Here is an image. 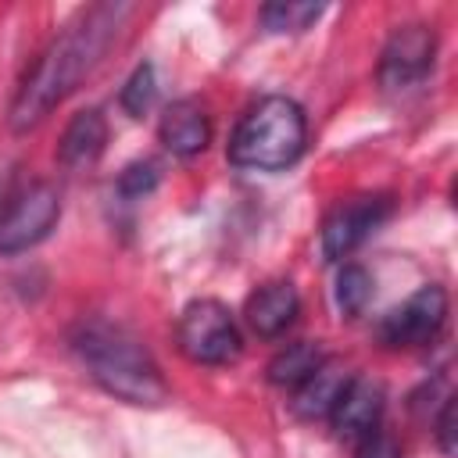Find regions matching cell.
Wrapping results in <instances>:
<instances>
[{
  "label": "cell",
  "mask_w": 458,
  "mask_h": 458,
  "mask_svg": "<svg viewBox=\"0 0 458 458\" xmlns=\"http://www.w3.org/2000/svg\"><path fill=\"white\" fill-rule=\"evenodd\" d=\"M125 18V7H89L75 25H68L29 68V75L21 79L14 104H11V118L7 125L14 132H29L32 125H39L104 57V50L111 47V36L118 32V21Z\"/></svg>",
  "instance_id": "1"
},
{
  "label": "cell",
  "mask_w": 458,
  "mask_h": 458,
  "mask_svg": "<svg viewBox=\"0 0 458 458\" xmlns=\"http://www.w3.org/2000/svg\"><path fill=\"white\" fill-rule=\"evenodd\" d=\"M72 347L82 358L86 372L118 401L143 408H157L168 401V383L157 361L129 329L89 318L72 333Z\"/></svg>",
  "instance_id": "2"
},
{
  "label": "cell",
  "mask_w": 458,
  "mask_h": 458,
  "mask_svg": "<svg viewBox=\"0 0 458 458\" xmlns=\"http://www.w3.org/2000/svg\"><path fill=\"white\" fill-rule=\"evenodd\" d=\"M308 143V122L297 100L265 97L258 100L229 136V161L240 168L279 172L290 168Z\"/></svg>",
  "instance_id": "3"
},
{
  "label": "cell",
  "mask_w": 458,
  "mask_h": 458,
  "mask_svg": "<svg viewBox=\"0 0 458 458\" xmlns=\"http://www.w3.org/2000/svg\"><path fill=\"white\" fill-rule=\"evenodd\" d=\"M175 340L193 365H229L243 351V336L233 311L215 297H200L182 308Z\"/></svg>",
  "instance_id": "4"
},
{
  "label": "cell",
  "mask_w": 458,
  "mask_h": 458,
  "mask_svg": "<svg viewBox=\"0 0 458 458\" xmlns=\"http://www.w3.org/2000/svg\"><path fill=\"white\" fill-rule=\"evenodd\" d=\"M61 218V193L50 182H32L11 197L0 211V254H21L36 247Z\"/></svg>",
  "instance_id": "5"
},
{
  "label": "cell",
  "mask_w": 458,
  "mask_h": 458,
  "mask_svg": "<svg viewBox=\"0 0 458 458\" xmlns=\"http://www.w3.org/2000/svg\"><path fill=\"white\" fill-rule=\"evenodd\" d=\"M444 322H447V290L426 283L379 322V340L386 347H426L440 336Z\"/></svg>",
  "instance_id": "6"
},
{
  "label": "cell",
  "mask_w": 458,
  "mask_h": 458,
  "mask_svg": "<svg viewBox=\"0 0 458 458\" xmlns=\"http://www.w3.org/2000/svg\"><path fill=\"white\" fill-rule=\"evenodd\" d=\"M390 211H394V200L386 193H365V197H351L336 204L322 225V258L326 261L347 258L390 218Z\"/></svg>",
  "instance_id": "7"
},
{
  "label": "cell",
  "mask_w": 458,
  "mask_h": 458,
  "mask_svg": "<svg viewBox=\"0 0 458 458\" xmlns=\"http://www.w3.org/2000/svg\"><path fill=\"white\" fill-rule=\"evenodd\" d=\"M437 57V32L422 21L401 25L390 32L383 57H379V82L386 89H408L422 82Z\"/></svg>",
  "instance_id": "8"
},
{
  "label": "cell",
  "mask_w": 458,
  "mask_h": 458,
  "mask_svg": "<svg viewBox=\"0 0 458 458\" xmlns=\"http://www.w3.org/2000/svg\"><path fill=\"white\" fill-rule=\"evenodd\" d=\"M383 383L379 379H369V376H351L344 394L336 397L333 411H329V422H333V433L340 440H351L358 444L361 437H369L379 419H383Z\"/></svg>",
  "instance_id": "9"
},
{
  "label": "cell",
  "mask_w": 458,
  "mask_h": 458,
  "mask_svg": "<svg viewBox=\"0 0 458 458\" xmlns=\"http://www.w3.org/2000/svg\"><path fill=\"white\" fill-rule=\"evenodd\" d=\"M297 311H301V293H297V286L290 279H272V283L258 286L247 297V308H243L247 326L265 340L283 336L293 326Z\"/></svg>",
  "instance_id": "10"
},
{
  "label": "cell",
  "mask_w": 458,
  "mask_h": 458,
  "mask_svg": "<svg viewBox=\"0 0 458 458\" xmlns=\"http://www.w3.org/2000/svg\"><path fill=\"white\" fill-rule=\"evenodd\" d=\"M157 136L175 157H193L211 143V118L197 100H175L172 107H165Z\"/></svg>",
  "instance_id": "11"
},
{
  "label": "cell",
  "mask_w": 458,
  "mask_h": 458,
  "mask_svg": "<svg viewBox=\"0 0 458 458\" xmlns=\"http://www.w3.org/2000/svg\"><path fill=\"white\" fill-rule=\"evenodd\" d=\"M104 143H107V122H104V114L97 107H82V111L72 114V122L61 132L57 161L68 172H82V168H89V165L100 161Z\"/></svg>",
  "instance_id": "12"
},
{
  "label": "cell",
  "mask_w": 458,
  "mask_h": 458,
  "mask_svg": "<svg viewBox=\"0 0 458 458\" xmlns=\"http://www.w3.org/2000/svg\"><path fill=\"white\" fill-rule=\"evenodd\" d=\"M347 379H351V372H347L340 361L326 358V361L293 390V411H297L301 419H329V411H333L336 397L344 394Z\"/></svg>",
  "instance_id": "13"
},
{
  "label": "cell",
  "mask_w": 458,
  "mask_h": 458,
  "mask_svg": "<svg viewBox=\"0 0 458 458\" xmlns=\"http://www.w3.org/2000/svg\"><path fill=\"white\" fill-rule=\"evenodd\" d=\"M326 361V351L311 340H297V344H286L272 361H268V379L276 386H286V390H297L318 365Z\"/></svg>",
  "instance_id": "14"
},
{
  "label": "cell",
  "mask_w": 458,
  "mask_h": 458,
  "mask_svg": "<svg viewBox=\"0 0 458 458\" xmlns=\"http://www.w3.org/2000/svg\"><path fill=\"white\" fill-rule=\"evenodd\" d=\"M322 14V4H301V0H279L261 7V21L268 32H304Z\"/></svg>",
  "instance_id": "15"
},
{
  "label": "cell",
  "mask_w": 458,
  "mask_h": 458,
  "mask_svg": "<svg viewBox=\"0 0 458 458\" xmlns=\"http://www.w3.org/2000/svg\"><path fill=\"white\" fill-rule=\"evenodd\" d=\"M372 297V276L361 268V265H344L340 276H336V304L347 318L361 315L365 304Z\"/></svg>",
  "instance_id": "16"
},
{
  "label": "cell",
  "mask_w": 458,
  "mask_h": 458,
  "mask_svg": "<svg viewBox=\"0 0 458 458\" xmlns=\"http://www.w3.org/2000/svg\"><path fill=\"white\" fill-rule=\"evenodd\" d=\"M154 97H157V82H154V68L143 61L132 75H129V82L122 86V107H125V114H132V118H143L147 111H150V104H154Z\"/></svg>",
  "instance_id": "17"
},
{
  "label": "cell",
  "mask_w": 458,
  "mask_h": 458,
  "mask_svg": "<svg viewBox=\"0 0 458 458\" xmlns=\"http://www.w3.org/2000/svg\"><path fill=\"white\" fill-rule=\"evenodd\" d=\"M154 186H157V165H154V161H132V165H125L122 175H118V193L129 197V200L147 197Z\"/></svg>",
  "instance_id": "18"
},
{
  "label": "cell",
  "mask_w": 458,
  "mask_h": 458,
  "mask_svg": "<svg viewBox=\"0 0 458 458\" xmlns=\"http://www.w3.org/2000/svg\"><path fill=\"white\" fill-rule=\"evenodd\" d=\"M354 458H401V444H397L383 426H376L369 437L358 440Z\"/></svg>",
  "instance_id": "19"
},
{
  "label": "cell",
  "mask_w": 458,
  "mask_h": 458,
  "mask_svg": "<svg viewBox=\"0 0 458 458\" xmlns=\"http://www.w3.org/2000/svg\"><path fill=\"white\" fill-rule=\"evenodd\" d=\"M437 440H440V451H444V454H454V397H447V404H444V411H440Z\"/></svg>",
  "instance_id": "20"
},
{
  "label": "cell",
  "mask_w": 458,
  "mask_h": 458,
  "mask_svg": "<svg viewBox=\"0 0 458 458\" xmlns=\"http://www.w3.org/2000/svg\"><path fill=\"white\" fill-rule=\"evenodd\" d=\"M11 197H14V172L7 161H0V211L11 204Z\"/></svg>",
  "instance_id": "21"
}]
</instances>
